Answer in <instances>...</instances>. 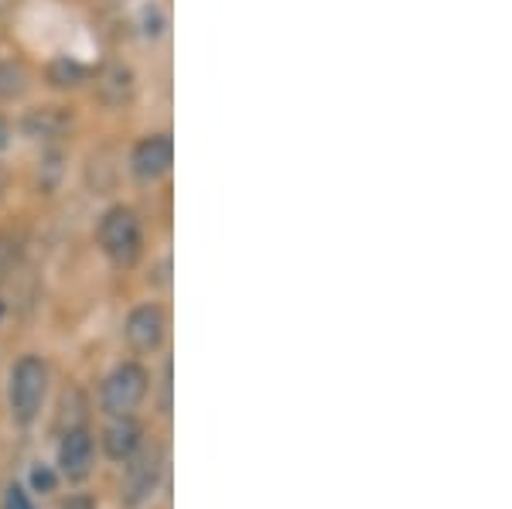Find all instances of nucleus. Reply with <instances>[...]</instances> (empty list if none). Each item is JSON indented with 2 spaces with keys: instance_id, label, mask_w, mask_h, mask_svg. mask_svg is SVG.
Wrapping results in <instances>:
<instances>
[{
  "instance_id": "nucleus-7",
  "label": "nucleus",
  "mask_w": 512,
  "mask_h": 509,
  "mask_svg": "<svg viewBox=\"0 0 512 509\" xmlns=\"http://www.w3.org/2000/svg\"><path fill=\"white\" fill-rule=\"evenodd\" d=\"M59 472H62L69 482H82L89 472H93V434H89L86 428L62 431Z\"/></svg>"
},
{
  "instance_id": "nucleus-13",
  "label": "nucleus",
  "mask_w": 512,
  "mask_h": 509,
  "mask_svg": "<svg viewBox=\"0 0 512 509\" xmlns=\"http://www.w3.org/2000/svg\"><path fill=\"white\" fill-rule=\"evenodd\" d=\"M24 82H28V76H24V69L18 62H0V100L18 96L24 89Z\"/></svg>"
},
{
  "instance_id": "nucleus-19",
  "label": "nucleus",
  "mask_w": 512,
  "mask_h": 509,
  "mask_svg": "<svg viewBox=\"0 0 512 509\" xmlns=\"http://www.w3.org/2000/svg\"><path fill=\"white\" fill-rule=\"evenodd\" d=\"M4 144H7V127L0 123V151H4Z\"/></svg>"
},
{
  "instance_id": "nucleus-4",
  "label": "nucleus",
  "mask_w": 512,
  "mask_h": 509,
  "mask_svg": "<svg viewBox=\"0 0 512 509\" xmlns=\"http://www.w3.org/2000/svg\"><path fill=\"white\" fill-rule=\"evenodd\" d=\"M164 479V451L161 448H137L127 458V475H123V506L137 509L140 503L158 492Z\"/></svg>"
},
{
  "instance_id": "nucleus-3",
  "label": "nucleus",
  "mask_w": 512,
  "mask_h": 509,
  "mask_svg": "<svg viewBox=\"0 0 512 509\" xmlns=\"http://www.w3.org/2000/svg\"><path fill=\"white\" fill-rule=\"evenodd\" d=\"M147 397V369L137 363H123L113 369L99 387V404L110 417H130Z\"/></svg>"
},
{
  "instance_id": "nucleus-15",
  "label": "nucleus",
  "mask_w": 512,
  "mask_h": 509,
  "mask_svg": "<svg viewBox=\"0 0 512 509\" xmlns=\"http://www.w3.org/2000/svg\"><path fill=\"white\" fill-rule=\"evenodd\" d=\"M31 486H35V492H55V472L48 465H38L31 472Z\"/></svg>"
},
{
  "instance_id": "nucleus-10",
  "label": "nucleus",
  "mask_w": 512,
  "mask_h": 509,
  "mask_svg": "<svg viewBox=\"0 0 512 509\" xmlns=\"http://www.w3.org/2000/svg\"><path fill=\"white\" fill-rule=\"evenodd\" d=\"M65 127H69V117L59 106H41V110H31L28 120H24V130L31 137H59Z\"/></svg>"
},
{
  "instance_id": "nucleus-2",
  "label": "nucleus",
  "mask_w": 512,
  "mask_h": 509,
  "mask_svg": "<svg viewBox=\"0 0 512 509\" xmlns=\"http://www.w3.org/2000/svg\"><path fill=\"white\" fill-rule=\"evenodd\" d=\"M48 390V366L41 356H21L11 369V383H7V404L18 424H31L45 404Z\"/></svg>"
},
{
  "instance_id": "nucleus-11",
  "label": "nucleus",
  "mask_w": 512,
  "mask_h": 509,
  "mask_svg": "<svg viewBox=\"0 0 512 509\" xmlns=\"http://www.w3.org/2000/svg\"><path fill=\"white\" fill-rule=\"evenodd\" d=\"M48 82L59 89L79 86V82H86V65H79L76 59H55L48 65Z\"/></svg>"
},
{
  "instance_id": "nucleus-12",
  "label": "nucleus",
  "mask_w": 512,
  "mask_h": 509,
  "mask_svg": "<svg viewBox=\"0 0 512 509\" xmlns=\"http://www.w3.org/2000/svg\"><path fill=\"white\" fill-rule=\"evenodd\" d=\"M82 410H86V397H82V390H65V397H62V414H59V421L65 424L69 421V428L65 431H72V428H86V417H82Z\"/></svg>"
},
{
  "instance_id": "nucleus-18",
  "label": "nucleus",
  "mask_w": 512,
  "mask_h": 509,
  "mask_svg": "<svg viewBox=\"0 0 512 509\" xmlns=\"http://www.w3.org/2000/svg\"><path fill=\"white\" fill-rule=\"evenodd\" d=\"M59 509H96V499L93 496H69Z\"/></svg>"
},
{
  "instance_id": "nucleus-17",
  "label": "nucleus",
  "mask_w": 512,
  "mask_h": 509,
  "mask_svg": "<svg viewBox=\"0 0 512 509\" xmlns=\"http://www.w3.org/2000/svg\"><path fill=\"white\" fill-rule=\"evenodd\" d=\"M161 410H171V366H164V380H161Z\"/></svg>"
},
{
  "instance_id": "nucleus-14",
  "label": "nucleus",
  "mask_w": 512,
  "mask_h": 509,
  "mask_svg": "<svg viewBox=\"0 0 512 509\" xmlns=\"http://www.w3.org/2000/svg\"><path fill=\"white\" fill-rule=\"evenodd\" d=\"M4 509H35V503H31V496L21 486H7V492H4Z\"/></svg>"
},
{
  "instance_id": "nucleus-8",
  "label": "nucleus",
  "mask_w": 512,
  "mask_h": 509,
  "mask_svg": "<svg viewBox=\"0 0 512 509\" xmlns=\"http://www.w3.org/2000/svg\"><path fill=\"white\" fill-rule=\"evenodd\" d=\"M140 438H144V431H140V424L134 417H113V424L103 434V448L113 462H127L140 448Z\"/></svg>"
},
{
  "instance_id": "nucleus-9",
  "label": "nucleus",
  "mask_w": 512,
  "mask_h": 509,
  "mask_svg": "<svg viewBox=\"0 0 512 509\" xmlns=\"http://www.w3.org/2000/svg\"><path fill=\"white\" fill-rule=\"evenodd\" d=\"M99 93H103V100L110 106H120L123 100H130V93H134V76H130V69L110 65V69L99 76Z\"/></svg>"
},
{
  "instance_id": "nucleus-1",
  "label": "nucleus",
  "mask_w": 512,
  "mask_h": 509,
  "mask_svg": "<svg viewBox=\"0 0 512 509\" xmlns=\"http://www.w3.org/2000/svg\"><path fill=\"white\" fill-rule=\"evenodd\" d=\"M99 250L106 253L113 267H134L144 253V229H140V219L134 209L127 205H113L103 219H99L96 229Z\"/></svg>"
},
{
  "instance_id": "nucleus-5",
  "label": "nucleus",
  "mask_w": 512,
  "mask_h": 509,
  "mask_svg": "<svg viewBox=\"0 0 512 509\" xmlns=\"http://www.w3.org/2000/svg\"><path fill=\"white\" fill-rule=\"evenodd\" d=\"M171 161H175L171 134H151L144 141H137L134 154H130V171H134L140 182H158L161 175L171 171Z\"/></svg>"
},
{
  "instance_id": "nucleus-16",
  "label": "nucleus",
  "mask_w": 512,
  "mask_h": 509,
  "mask_svg": "<svg viewBox=\"0 0 512 509\" xmlns=\"http://www.w3.org/2000/svg\"><path fill=\"white\" fill-rule=\"evenodd\" d=\"M11 260H14V246H11V240H7L4 233H0V281L7 277V267H11Z\"/></svg>"
},
{
  "instance_id": "nucleus-6",
  "label": "nucleus",
  "mask_w": 512,
  "mask_h": 509,
  "mask_svg": "<svg viewBox=\"0 0 512 509\" xmlns=\"http://www.w3.org/2000/svg\"><path fill=\"white\" fill-rule=\"evenodd\" d=\"M164 332H168V318L158 305H140L127 315V325H123V335H127L130 349L134 352H154L161 349Z\"/></svg>"
}]
</instances>
